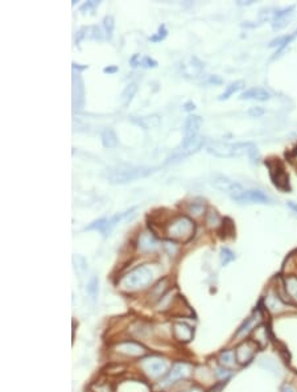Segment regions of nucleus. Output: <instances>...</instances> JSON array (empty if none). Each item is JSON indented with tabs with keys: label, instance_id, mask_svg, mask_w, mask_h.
I'll use <instances>...</instances> for the list:
<instances>
[{
	"label": "nucleus",
	"instance_id": "nucleus-1",
	"mask_svg": "<svg viewBox=\"0 0 297 392\" xmlns=\"http://www.w3.org/2000/svg\"><path fill=\"white\" fill-rule=\"evenodd\" d=\"M156 276V272L153 267L149 266H140L127 273L121 280V285L126 290H139L144 289L151 284Z\"/></svg>",
	"mask_w": 297,
	"mask_h": 392
},
{
	"label": "nucleus",
	"instance_id": "nucleus-2",
	"mask_svg": "<svg viewBox=\"0 0 297 392\" xmlns=\"http://www.w3.org/2000/svg\"><path fill=\"white\" fill-rule=\"evenodd\" d=\"M153 168L133 167V165H121V167L111 168L107 172V180L111 184H127L132 182L140 177H146L153 172Z\"/></svg>",
	"mask_w": 297,
	"mask_h": 392
},
{
	"label": "nucleus",
	"instance_id": "nucleus-3",
	"mask_svg": "<svg viewBox=\"0 0 297 392\" xmlns=\"http://www.w3.org/2000/svg\"><path fill=\"white\" fill-rule=\"evenodd\" d=\"M168 234L174 242H188L194 234V223L188 217H179L170 223Z\"/></svg>",
	"mask_w": 297,
	"mask_h": 392
},
{
	"label": "nucleus",
	"instance_id": "nucleus-4",
	"mask_svg": "<svg viewBox=\"0 0 297 392\" xmlns=\"http://www.w3.org/2000/svg\"><path fill=\"white\" fill-rule=\"evenodd\" d=\"M142 370L144 374H147L152 379H159L161 377H165L169 371H168V363L164 359L160 358H148L144 359L140 364Z\"/></svg>",
	"mask_w": 297,
	"mask_h": 392
},
{
	"label": "nucleus",
	"instance_id": "nucleus-5",
	"mask_svg": "<svg viewBox=\"0 0 297 392\" xmlns=\"http://www.w3.org/2000/svg\"><path fill=\"white\" fill-rule=\"evenodd\" d=\"M204 145V139L197 136V138H193V139H184L183 144L180 145L179 148H177L176 153L173 156H170L168 159L167 163H170V161H177L181 160L184 158H188L190 154L195 153L201 149V147Z\"/></svg>",
	"mask_w": 297,
	"mask_h": 392
},
{
	"label": "nucleus",
	"instance_id": "nucleus-6",
	"mask_svg": "<svg viewBox=\"0 0 297 392\" xmlns=\"http://www.w3.org/2000/svg\"><path fill=\"white\" fill-rule=\"evenodd\" d=\"M238 204H272V198L260 190H243L231 197Z\"/></svg>",
	"mask_w": 297,
	"mask_h": 392
},
{
	"label": "nucleus",
	"instance_id": "nucleus-7",
	"mask_svg": "<svg viewBox=\"0 0 297 392\" xmlns=\"http://www.w3.org/2000/svg\"><path fill=\"white\" fill-rule=\"evenodd\" d=\"M190 373H192V366L189 363H185V362L174 363L169 370V373L165 375V379L164 382L161 383V386H172L180 380L186 379L190 375Z\"/></svg>",
	"mask_w": 297,
	"mask_h": 392
},
{
	"label": "nucleus",
	"instance_id": "nucleus-8",
	"mask_svg": "<svg viewBox=\"0 0 297 392\" xmlns=\"http://www.w3.org/2000/svg\"><path fill=\"white\" fill-rule=\"evenodd\" d=\"M259 346L254 342V341H242L239 343V346L235 349V357H236V363L245 366V364L250 363L252 359H254L255 354H256V350Z\"/></svg>",
	"mask_w": 297,
	"mask_h": 392
},
{
	"label": "nucleus",
	"instance_id": "nucleus-9",
	"mask_svg": "<svg viewBox=\"0 0 297 392\" xmlns=\"http://www.w3.org/2000/svg\"><path fill=\"white\" fill-rule=\"evenodd\" d=\"M185 77H197L204 70V62L195 56H189L181 65Z\"/></svg>",
	"mask_w": 297,
	"mask_h": 392
},
{
	"label": "nucleus",
	"instance_id": "nucleus-10",
	"mask_svg": "<svg viewBox=\"0 0 297 392\" xmlns=\"http://www.w3.org/2000/svg\"><path fill=\"white\" fill-rule=\"evenodd\" d=\"M269 168H271V177H272V181L276 188L282 189V190H288L289 189V176L287 174L284 168L282 165H279L278 163L275 164V167L269 164Z\"/></svg>",
	"mask_w": 297,
	"mask_h": 392
},
{
	"label": "nucleus",
	"instance_id": "nucleus-11",
	"mask_svg": "<svg viewBox=\"0 0 297 392\" xmlns=\"http://www.w3.org/2000/svg\"><path fill=\"white\" fill-rule=\"evenodd\" d=\"M85 103V86L80 74L73 75V107L80 110Z\"/></svg>",
	"mask_w": 297,
	"mask_h": 392
},
{
	"label": "nucleus",
	"instance_id": "nucleus-12",
	"mask_svg": "<svg viewBox=\"0 0 297 392\" xmlns=\"http://www.w3.org/2000/svg\"><path fill=\"white\" fill-rule=\"evenodd\" d=\"M116 350L127 357H143L147 354V349L143 345L132 341H126L116 346Z\"/></svg>",
	"mask_w": 297,
	"mask_h": 392
},
{
	"label": "nucleus",
	"instance_id": "nucleus-13",
	"mask_svg": "<svg viewBox=\"0 0 297 392\" xmlns=\"http://www.w3.org/2000/svg\"><path fill=\"white\" fill-rule=\"evenodd\" d=\"M293 10L294 6L287 7V8H283V10H276V12L272 16V28L273 29H282L284 28L285 25L288 24V22L291 20V17L293 16Z\"/></svg>",
	"mask_w": 297,
	"mask_h": 392
},
{
	"label": "nucleus",
	"instance_id": "nucleus-14",
	"mask_svg": "<svg viewBox=\"0 0 297 392\" xmlns=\"http://www.w3.org/2000/svg\"><path fill=\"white\" fill-rule=\"evenodd\" d=\"M137 247H139V250L142 251V252L148 253L153 252V251L159 247V243L152 232L146 231L143 232V234H140L139 242H137Z\"/></svg>",
	"mask_w": 297,
	"mask_h": 392
},
{
	"label": "nucleus",
	"instance_id": "nucleus-15",
	"mask_svg": "<svg viewBox=\"0 0 297 392\" xmlns=\"http://www.w3.org/2000/svg\"><path fill=\"white\" fill-rule=\"evenodd\" d=\"M202 126V117L198 115H189L185 122V139L197 138Z\"/></svg>",
	"mask_w": 297,
	"mask_h": 392
},
{
	"label": "nucleus",
	"instance_id": "nucleus-16",
	"mask_svg": "<svg viewBox=\"0 0 297 392\" xmlns=\"http://www.w3.org/2000/svg\"><path fill=\"white\" fill-rule=\"evenodd\" d=\"M241 99H251V101H259V102H266V101H269L271 99V94L267 91L266 89L263 87H252V89L246 90L245 93H242Z\"/></svg>",
	"mask_w": 297,
	"mask_h": 392
},
{
	"label": "nucleus",
	"instance_id": "nucleus-17",
	"mask_svg": "<svg viewBox=\"0 0 297 392\" xmlns=\"http://www.w3.org/2000/svg\"><path fill=\"white\" fill-rule=\"evenodd\" d=\"M131 121L135 124L140 126L144 130H151V128H155V127L160 126L161 119L159 115L152 114V115H146V116H132Z\"/></svg>",
	"mask_w": 297,
	"mask_h": 392
},
{
	"label": "nucleus",
	"instance_id": "nucleus-18",
	"mask_svg": "<svg viewBox=\"0 0 297 392\" xmlns=\"http://www.w3.org/2000/svg\"><path fill=\"white\" fill-rule=\"evenodd\" d=\"M259 321H260V313L259 310H258L256 313H254V316H251L250 318H247V320L243 322V325L239 327V330L236 331L235 334L236 338H245L247 334L252 333L255 327L258 326V324H259Z\"/></svg>",
	"mask_w": 297,
	"mask_h": 392
},
{
	"label": "nucleus",
	"instance_id": "nucleus-19",
	"mask_svg": "<svg viewBox=\"0 0 297 392\" xmlns=\"http://www.w3.org/2000/svg\"><path fill=\"white\" fill-rule=\"evenodd\" d=\"M173 334L180 342H189L193 338V329L184 322H176L173 325Z\"/></svg>",
	"mask_w": 297,
	"mask_h": 392
},
{
	"label": "nucleus",
	"instance_id": "nucleus-20",
	"mask_svg": "<svg viewBox=\"0 0 297 392\" xmlns=\"http://www.w3.org/2000/svg\"><path fill=\"white\" fill-rule=\"evenodd\" d=\"M285 305L287 304L283 301L280 297L276 295V292H271L267 295L266 297V308L268 309L271 313H282L285 310Z\"/></svg>",
	"mask_w": 297,
	"mask_h": 392
},
{
	"label": "nucleus",
	"instance_id": "nucleus-21",
	"mask_svg": "<svg viewBox=\"0 0 297 392\" xmlns=\"http://www.w3.org/2000/svg\"><path fill=\"white\" fill-rule=\"evenodd\" d=\"M82 38H93V40H102V31L99 27H95V25H91V27H84V28L81 29L80 32L77 33V40H75V44H80V41Z\"/></svg>",
	"mask_w": 297,
	"mask_h": 392
},
{
	"label": "nucleus",
	"instance_id": "nucleus-22",
	"mask_svg": "<svg viewBox=\"0 0 297 392\" xmlns=\"http://www.w3.org/2000/svg\"><path fill=\"white\" fill-rule=\"evenodd\" d=\"M252 341H254L259 347H266L269 341L268 327L263 324L258 325L254 329V331H252Z\"/></svg>",
	"mask_w": 297,
	"mask_h": 392
},
{
	"label": "nucleus",
	"instance_id": "nucleus-23",
	"mask_svg": "<svg viewBox=\"0 0 297 392\" xmlns=\"http://www.w3.org/2000/svg\"><path fill=\"white\" fill-rule=\"evenodd\" d=\"M135 210V207H132V209H130V210L127 211H123V213H118V214H115V215H112L111 218H109L107 220V222H106V227H105V231L102 232L105 237H109L110 234L112 232V230L116 227V225H118L119 222H121L122 220H124V218H127L128 215H130L132 211Z\"/></svg>",
	"mask_w": 297,
	"mask_h": 392
},
{
	"label": "nucleus",
	"instance_id": "nucleus-24",
	"mask_svg": "<svg viewBox=\"0 0 297 392\" xmlns=\"http://www.w3.org/2000/svg\"><path fill=\"white\" fill-rule=\"evenodd\" d=\"M119 392H149V388L146 383L137 382V380H127V382L122 383L119 387Z\"/></svg>",
	"mask_w": 297,
	"mask_h": 392
},
{
	"label": "nucleus",
	"instance_id": "nucleus-25",
	"mask_svg": "<svg viewBox=\"0 0 297 392\" xmlns=\"http://www.w3.org/2000/svg\"><path fill=\"white\" fill-rule=\"evenodd\" d=\"M213 185H214V188H217L218 190L226 191V193H229L230 194L232 189L235 188L236 182L231 181V180L227 179V177H225V176H222V174H218V176H215L213 179Z\"/></svg>",
	"mask_w": 297,
	"mask_h": 392
},
{
	"label": "nucleus",
	"instance_id": "nucleus-26",
	"mask_svg": "<svg viewBox=\"0 0 297 392\" xmlns=\"http://www.w3.org/2000/svg\"><path fill=\"white\" fill-rule=\"evenodd\" d=\"M284 287L292 304L297 305V276L289 275L284 279Z\"/></svg>",
	"mask_w": 297,
	"mask_h": 392
},
{
	"label": "nucleus",
	"instance_id": "nucleus-27",
	"mask_svg": "<svg viewBox=\"0 0 297 392\" xmlns=\"http://www.w3.org/2000/svg\"><path fill=\"white\" fill-rule=\"evenodd\" d=\"M101 139L105 148H115L118 145V136L112 128H103Z\"/></svg>",
	"mask_w": 297,
	"mask_h": 392
},
{
	"label": "nucleus",
	"instance_id": "nucleus-28",
	"mask_svg": "<svg viewBox=\"0 0 297 392\" xmlns=\"http://www.w3.org/2000/svg\"><path fill=\"white\" fill-rule=\"evenodd\" d=\"M130 64L136 68V66H143V68H157V61L148 56H140V54H133L132 58L130 60Z\"/></svg>",
	"mask_w": 297,
	"mask_h": 392
},
{
	"label": "nucleus",
	"instance_id": "nucleus-29",
	"mask_svg": "<svg viewBox=\"0 0 297 392\" xmlns=\"http://www.w3.org/2000/svg\"><path fill=\"white\" fill-rule=\"evenodd\" d=\"M218 361H220L221 366H223V367H232L236 363L235 350H225V351H222L220 357H218Z\"/></svg>",
	"mask_w": 297,
	"mask_h": 392
},
{
	"label": "nucleus",
	"instance_id": "nucleus-30",
	"mask_svg": "<svg viewBox=\"0 0 297 392\" xmlns=\"http://www.w3.org/2000/svg\"><path fill=\"white\" fill-rule=\"evenodd\" d=\"M243 87H245V82H243V81L232 82V84H230L229 86L226 87V90H225V91L218 96V99H220V101H226V99H229L232 94H235L236 91H239V90L243 89Z\"/></svg>",
	"mask_w": 297,
	"mask_h": 392
},
{
	"label": "nucleus",
	"instance_id": "nucleus-31",
	"mask_svg": "<svg viewBox=\"0 0 297 392\" xmlns=\"http://www.w3.org/2000/svg\"><path fill=\"white\" fill-rule=\"evenodd\" d=\"M136 84L127 85V87H126V89L123 90V93H122V102H123V106H128L132 102V99L133 96H135V94H136Z\"/></svg>",
	"mask_w": 297,
	"mask_h": 392
},
{
	"label": "nucleus",
	"instance_id": "nucleus-32",
	"mask_svg": "<svg viewBox=\"0 0 297 392\" xmlns=\"http://www.w3.org/2000/svg\"><path fill=\"white\" fill-rule=\"evenodd\" d=\"M297 37V29L293 32L292 34H288V36H283V37H279V38H275L273 41H271V44H269V47H279L280 49H283V48H285L288 45V44L291 43L292 40H294V38Z\"/></svg>",
	"mask_w": 297,
	"mask_h": 392
},
{
	"label": "nucleus",
	"instance_id": "nucleus-33",
	"mask_svg": "<svg viewBox=\"0 0 297 392\" xmlns=\"http://www.w3.org/2000/svg\"><path fill=\"white\" fill-rule=\"evenodd\" d=\"M99 280L96 276H93V278H90V280L87 281L86 285V293L89 295L90 297L93 300L96 299L98 296V290H99Z\"/></svg>",
	"mask_w": 297,
	"mask_h": 392
},
{
	"label": "nucleus",
	"instance_id": "nucleus-34",
	"mask_svg": "<svg viewBox=\"0 0 297 392\" xmlns=\"http://www.w3.org/2000/svg\"><path fill=\"white\" fill-rule=\"evenodd\" d=\"M114 27H115L114 17H112L111 15H107L105 19H103V28H105L106 37L109 38V40H111L112 38V33H114Z\"/></svg>",
	"mask_w": 297,
	"mask_h": 392
},
{
	"label": "nucleus",
	"instance_id": "nucleus-35",
	"mask_svg": "<svg viewBox=\"0 0 297 392\" xmlns=\"http://www.w3.org/2000/svg\"><path fill=\"white\" fill-rule=\"evenodd\" d=\"M234 259H235V255H234L231 250H229V248H222L221 250V263H222L223 267L227 266Z\"/></svg>",
	"mask_w": 297,
	"mask_h": 392
},
{
	"label": "nucleus",
	"instance_id": "nucleus-36",
	"mask_svg": "<svg viewBox=\"0 0 297 392\" xmlns=\"http://www.w3.org/2000/svg\"><path fill=\"white\" fill-rule=\"evenodd\" d=\"M106 222H107V218H101V220L94 221L91 225H89L86 227V230H98V231L103 232L106 227Z\"/></svg>",
	"mask_w": 297,
	"mask_h": 392
},
{
	"label": "nucleus",
	"instance_id": "nucleus-37",
	"mask_svg": "<svg viewBox=\"0 0 297 392\" xmlns=\"http://www.w3.org/2000/svg\"><path fill=\"white\" fill-rule=\"evenodd\" d=\"M167 34H168L167 27H165V25L163 24V25H160V27H159L157 33H156L155 36H151V37H149V40L153 41V43H159V41L164 40V38L167 37Z\"/></svg>",
	"mask_w": 297,
	"mask_h": 392
},
{
	"label": "nucleus",
	"instance_id": "nucleus-38",
	"mask_svg": "<svg viewBox=\"0 0 297 392\" xmlns=\"http://www.w3.org/2000/svg\"><path fill=\"white\" fill-rule=\"evenodd\" d=\"M206 223H208L209 226H218L221 223V218L218 217L217 211H210V213L208 214V218H206Z\"/></svg>",
	"mask_w": 297,
	"mask_h": 392
},
{
	"label": "nucleus",
	"instance_id": "nucleus-39",
	"mask_svg": "<svg viewBox=\"0 0 297 392\" xmlns=\"http://www.w3.org/2000/svg\"><path fill=\"white\" fill-rule=\"evenodd\" d=\"M205 210V205L202 202H193L190 205V211H192L194 215H201Z\"/></svg>",
	"mask_w": 297,
	"mask_h": 392
},
{
	"label": "nucleus",
	"instance_id": "nucleus-40",
	"mask_svg": "<svg viewBox=\"0 0 297 392\" xmlns=\"http://www.w3.org/2000/svg\"><path fill=\"white\" fill-rule=\"evenodd\" d=\"M215 375H217V378H220V379H227V378L231 375V371L227 370V368L223 367V366H221V367H218L217 370H215Z\"/></svg>",
	"mask_w": 297,
	"mask_h": 392
},
{
	"label": "nucleus",
	"instance_id": "nucleus-41",
	"mask_svg": "<svg viewBox=\"0 0 297 392\" xmlns=\"http://www.w3.org/2000/svg\"><path fill=\"white\" fill-rule=\"evenodd\" d=\"M263 114H264V110L262 107H252L250 111H248V115L252 117H259Z\"/></svg>",
	"mask_w": 297,
	"mask_h": 392
},
{
	"label": "nucleus",
	"instance_id": "nucleus-42",
	"mask_svg": "<svg viewBox=\"0 0 297 392\" xmlns=\"http://www.w3.org/2000/svg\"><path fill=\"white\" fill-rule=\"evenodd\" d=\"M99 4V2H87V3H85L84 6L81 7V11L84 12V11H93L94 8H95L96 6Z\"/></svg>",
	"mask_w": 297,
	"mask_h": 392
},
{
	"label": "nucleus",
	"instance_id": "nucleus-43",
	"mask_svg": "<svg viewBox=\"0 0 297 392\" xmlns=\"http://www.w3.org/2000/svg\"><path fill=\"white\" fill-rule=\"evenodd\" d=\"M280 392H297V388L292 383H284V384L280 387Z\"/></svg>",
	"mask_w": 297,
	"mask_h": 392
},
{
	"label": "nucleus",
	"instance_id": "nucleus-44",
	"mask_svg": "<svg viewBox=\"0 0 297 392\" xmlns=\"http://www.w3.org/2000/svg\"><path fill=\"white\" fill-rule=\"evenodd\" d=\"M106 74H112V73H116L118 71V66H107V68L103 69Z\"/></svg>",
	"mask_w": 297,
	"mask_h": 392
},
{
	"label": "nucleus",
	"instance_id": "nucleus-45",
	"mask_svg": "<svg viewBox=\"0 0 297 392\" xmlns=\"http://www.w3.org/2000/svg\"><path fill=\"white\" fill-rule=\"evenodd\" d=\"M195 105L193 102H186L185 106H184V110H185V111H193Z\"/></svg>",
	"mask_w": 297,
	"mask_h": 392
},
{
	"label": "nucleus",
	"instance_id": "nucleus-46",
	"mask_svg": "<svg viewBox=\"0 0 297 392\" xmlns=\"http://www.w3.org/2000/svg\"><path fill=\"white\" fill-rule=\"evenodd\" d=\"M73 68L78 69V70H84V69H87V66H77L75 64H73Z\"/></svg>",
	"mask_w": 297,
	"mask_h": 392
},
{
	"label": "nucleus",
	"instance_id": "nucleus-47",
	"mask_svg": "<svg viewBox=\"0 0 297 392\" xmlns=\"http://www.w3.org/2000/svg\"><path fill=\"white\" fill-rule=\"evenodd\" d=\"M184 392H202L201 388H192V389H188V391H184Z\"/></svg>",
	"mask_w": 297,
	"mask_h": 392
},
{
	"label": "nucleus",
	"instance_id": "nucleus-48",
	"mask_svg": "<svg viewBox=\"0 0 297 392\" xmlns=\"http://www.w3.org/2000/svg\"><path fill=\"white\" fill-rule=\"evenodd\" d=\"M288 205H289V206H291L293 210L297 211V205L296 204H293V202H288Z\"/></svg>",
	"mask_w": 297,
	"mask_h": 392
}]
</instances>
